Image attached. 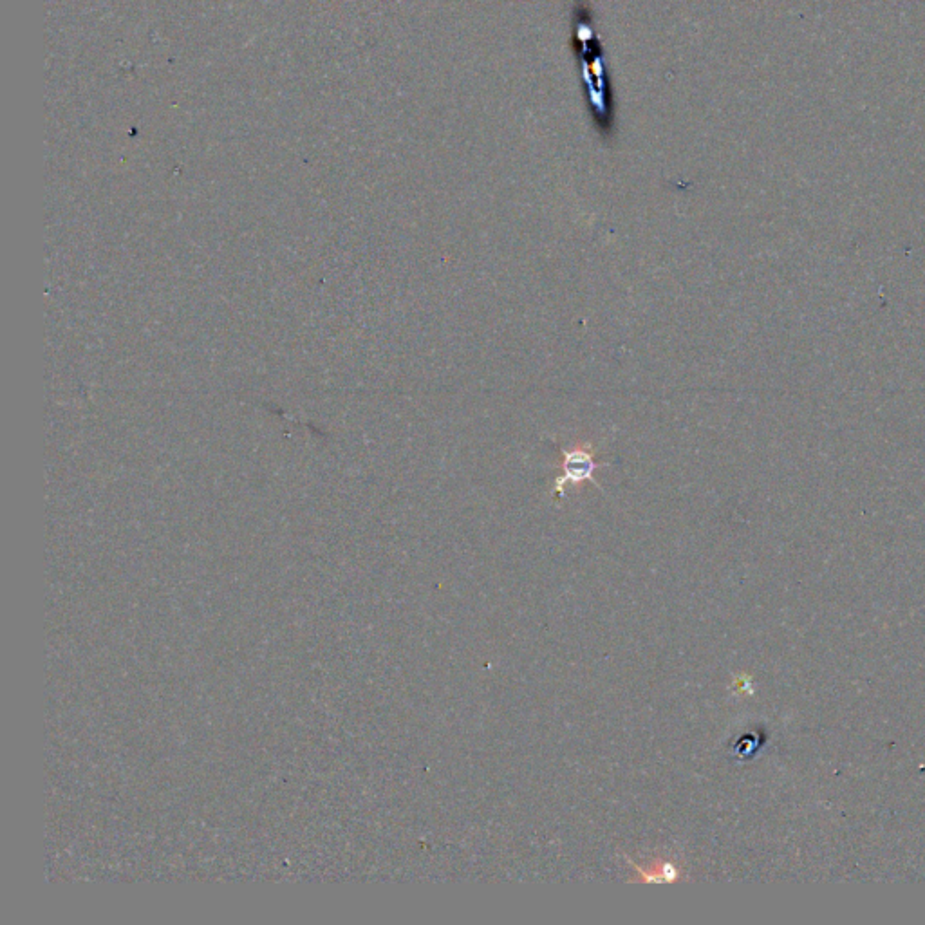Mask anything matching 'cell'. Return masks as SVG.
Segmentation results:
<instances>
[{
  "label": "cell",
  "instance_id": "6da1fadb",
  "mask_svg": "<svg viewBox=\"0 0 925 925\" xmlns=\"http://www.w3.org/2000/svg\"><path fill=\"white\" fill-rule=\"evenodd\" d=\"M571 28V47L579 64L589 118L600 138L609 141L617 131V98L609 75L606 51L600 42L588 0L573 2Z\"/></svg>",
  "mask_w": 925,
  "mask_h": 925
},
{
  "label": "cell",
  "instance_id": "7a4b0ae2",
  "mask_svg": "<svg viewBox=\"0 0 925 925\" xmlns=\"http://www.w3.org/2000/svg\"><path fill=\"white\" fill-rule=\"evenodd\" d=\"M562 456H564L562 476L555 479V485L552 488L553 499H562L564 488L568 485L580 486L589 481L600 488L597 479L593 476L598 468V463L595 461V449L589 443L580 445L577 449H562Z\"/></svg>",
  "mask_w": 925,
  "mask_h": 925
},
{
  "label": "cell",
  "instance_id": "3957f363",
  "mask_svg": "<svg viewBox=\"0 0 925 925\" xmlns=\"http://www.w3.org/2000/svg\"><path fill=\"white\" fill-rule=\"evenodd\" d=\"M627 862L633 866V869L638 875L640 882H676L683 877L682 871L680 868L673 864V862H667V860H655L651 866H638L633 860L626 857Z\"/></svg>",
  "mask_w": 925,
  "mask_h": 925
}]
</instances>
